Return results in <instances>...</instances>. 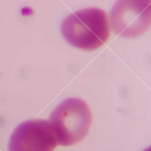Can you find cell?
I'll return each instance as SVG.
<instances>
[{"label": "cell", "instance_id": "6da1fadb", "mask_svg": "<svg viewBox=\"0 0 151 151\" xmlns=\"http://www.w3.org/2000/svg\"><path fill=\"white\" fill-rule=\"evenodd\" d=\"M61 31L70 45L83 50H95L109 37V18L99 8L79 10L63 19Z\"/></svg>", "mask_w": 151, "mask_h": 151}, {"label": "cell", "instance_id": "7a4b0ae2", "mask_svg": "<svg viewBox=\"0 0 151 151\" xmlns=\"http://www.w3.org/2000/svg\"><path fill=\"white\" fill-rule=\"evenodd\" d=\"M50 120L59 144L72 146L87 134L92 115L88 105L83 100L68 98L53 110Z\"/></svg>", "mask_w": 151, "mask_h": 151}, {"label": "cell", "instance_id": "3957f363", "mask_svg": "<svg viewBox=\"0 0 151 151\" xmlns=\"http://www.w3.org/2000/svg\"><path fill=\"white\" fill-rule=\"evenodd\" d=\"M114 33L124 38H136L151 26L150 0H117L110 12Z\"/></svg>", "mask_w": 151, "mask_h": 151}, {"label": "cell", "instance_id": "277c9868", "mask_svg": "<svg viewBox=\"0 0 151 151\" xmlns=\"http://www.w3.org/2000/svg\"><path fill=\"white\" fill-rule=\"evenodd\" d=\"M59 144L50 122L41 119L28 120L12 132L9 151H52Z\"/></svg>", "mask_w": 151, "mask_h": 151}, {"label": "cell", "instance_id": "5b68a950", "mask_svg": "<svg viewBox=\"0 0 151 151\" xmlns=\"http://www.w3.org/2000/svg\"><path fill=\"white\" fill-rule=\"evenodd\" d=\"M143 151H151V146L150 147H149V148H147L146 150H144Z\"/></svg>", "mask_w": 151, "mask_h": 151}, {"label": "cell", "instance_id": "8992f818", "mask_svg": "<svg viewBox=\"0 0 151 151\" xmlns=\"http://www.w3.org/2000/svg\"><path fill=\"white\" fill-rule=\"evenodd\" d=\"M150 1H151V0H150Z\"/></svg>", "mask_w": 151, "mask_h": 151}]
</instances>
